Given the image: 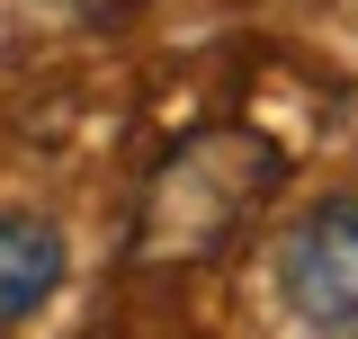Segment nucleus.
I'll list each match as a JSON object with an SVG mask.
<instances>
[{
    "label": "nucleus",
    "instance_id": "obj_3",
    "mask_svg": "<svg viewBox=\"0 0 358 339\" xmlns=\"http://www.w3.org/2000/svg\"><path fill=\"white\" fill-rule=\"evenodd\" d=\"M63 268H72V241L54 214H0V339L27 331L63 295Z\"/></svg>",
    "mask_w": 358,
    "mask_h": 339
},
{
    "label": "nucleus",
    "instance_id": "obj_2",
    "mask_svg": "<svg viewBox=\"0 0 358 339\" xmlns=\"http://www.w3.org/2000/svg\"><path fill=\"white\" fill-rule=\"evenodd\" d=\"M278 295L305 331L358 339V197H322L278 232Z\"/></svg>",
    "mask_w": 358,
    "mask_h": 339
},
{
    "label": "nucleus",
    "instance_id": "obj_1",
    "mask_svg": "<svg viewBox=\"0 0 358 339\" xmlns=\"http://www.w3.org/2000/svg\"><path fill=\"white\" fill-rule=\"evenodd\" d=\"M268 188H278V152H268L260 134H242V126L197 134V143H179L171 161L152 170L134 250L143 259H206L260 214Z\"/></svg>",
    "mask_w": 358,
    "mask_h": 339
}]
</instances>
